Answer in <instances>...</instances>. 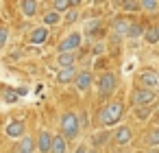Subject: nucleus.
Instances as JSON below:
<instances>
[{"instance_id": "37", "label": "nucleus", "mask_w": 159, "mask_h": 153, "mask_svg": "<svg viewBox=\"0 0 159 153\" xmlns=\"http://www.w3.org/2000/svg\"><path fill=\"white\" fill-rule=\"evenodd\" d=\"M157 96H159V85H157Z\"/></svg>"}, {"instance_id": "16", "label": "nucleus", "mask_w": 159, "mask_h": 153, "mask_svg": "<svg viewBox=\"0 0 159 153\" xmlns=\"http://www.w3.org/2000/svg\"><path fill=\"white\" fill-rule=\"evenodd\" d=\"M76 59H79V55H74V53H59L57 55V66L59 68H70V66H76Z\"/></svg>"}, {"instance_id": "10", "label": "nucleus", "mask_w": 159, "mask_h": 153, "mask_svg": "<svg viewBox=\"0 0 159 153\" xmlns=\"http://www.w3.org/2000/svg\"><path fill=\"white\" fill-rule=\"evenodd\" d=\"M76 74H79L76 66H70V68H59V72H57V83H61V85H70V83H74Z\"/></svg>"}, {"instance_id": "6", "label": "nucleus", "mask_w": 159, "mask_h": 153, "mask_svg": "<svg viewBox=\"0 0 159 153\" xmlns=\"http://www.w3.org/2000/svg\"><path fill=\"white\" fill-rule=\"evenodd\" d=\"M94 85V74H92V70H79V74H76V79H74V88L81 92V94H85V92H89V88Z\"/></svg>"}, {"instance_id": "27", "label": "nucleus", "mask_w": 159, "mask_h": 153, "mask_svg": "<svg viewBox=\"0 0 159 153\" xmlns=\"http://www.w3.org/2000/svg\"><path fill=\"white\" fill-rule=\"evenodd\" d=\"M122 11L135 13V11H139V2H135V0H122Z\"/></svg>"}, {"instance_id": "29", "label": "nucleus", "mask_w": 159, "mask_h": 153, "mask_svg": "<svg viewBox=\"0 0 159 153\" xmlns=\"http://www.w3.org/2000/svg\"><path fill=\"white\" fill-rule=\"evenodd\" d=\"M7 42H9V31L2 26V29H0V48H5Z\"/></svg>"}, {"instance_id": "12", "label": "nucleus", "mask_w": 159, "mask_h": 153, "mask_svg": "<svg viewBox=\"0 0 159 153\" xmlns=\"http://www.w3.org/2000/svg\"><path fill=\"white\" fill-rule=\"evenodd\" d=\"M24 131H26L24 120H11V122L7 125V129H5V133H7L9 138H16V140H20V138L24 136Z\"/></svg>"}, {"instance_id": "7", "label": "nucleus", "mask_w": 159, "mask_h": 153, "mask_svg": "<svg viewBox=\"0 0 159 153\" xmlns=\"http://www.w3.org/2000/svg\"><path fill=\"white\" fill-rule=\"evenodd\" d=\"M129 26H131V20L126 18V16H118V18H113V22H111V33H113V37H126V33H129Z\"/></svg>"}, {"instance_id": "35", "label": "nucleus", "mask_w": 159, "mask_h": 153, "mask_svg": "<svg viewBox=\"0 0 159 153\" xmlns=\"http://www.w3.org/2000/svg\"><path fill=\"white\" fill-rule=\"evenodd\" d=\"M87 153H98V151L96 149H87Z\"/></svg>"}, {"instance_id": "32", "label": "nucleus", "mask_w": 159, "mask_h": 153, "mask_svg": "<svg viewBox=\"0 0 159 153\" xmlns=\"http://www.w3.org/2000/svg\"><path fill=\"white\" fill-rule=\"evenodd\" d=\"M79 122H81V129H85V127H87V114H85V112H81V114H79Z\"/></svg>"}, {"instance_id": "25", "label": "nucleus", "mask_w": 159, "mask_h": 153, "mask_svg": "<svg viewBox=\"0 0 159 153\" xmlns=\"http://www.w3.org/2000/svg\"><path fill=\"white\" fill-rule=\"evenodd\" d=\"M98 29H100V20H98V18H94V20H89V22L85 24V35H87V37H92Z\"/></svg>"}, {"instance_id": "26", "label": "nucleus", "mask_w": 159, "mask_h": 153, "mask_svg": "<svg viewBox=\"0 0 159 153\" xmlns=\"http://www.w3.org/2000/svg\"><path fill=\"white\" fill-rule=\"evenodd\" d=\"M52 9L55 11H59L61 16L70 9V0H52Z\"/></svg>"}, {"instance_id": "8", "label": "nucleus", "mask_w": 159, "mask_h": 153, "mask_svg": "<svg viewBox=\"0 0 159 153\" xmlns=\"http://www.w3.org/2000/svg\"><path fill=\"white\" fill-rule=\"evenodd\" d=\"M48 37H50V29L48 26H35L31 33H29V42L33 44V46H44L46 42H48Z\"/></svg>"}, {"instance_id": "39", "label": "nucleus", "mask_w": 159, "mask_h": 153, "mask_svg": "<svg viewBox=\"0 0 159 153\" xmlns=\"http://www.w3.org/2000/svg\"><path fill=\"white\" fill-rule=\"evenodd\" d=\"M96 2H100V0H96Z\"/></svg>"}, {"instance_id": "3", "label": "nucleus", "mask_w": 159, "mask_h": 153, "mask_svg": "<svg viewBox=\"0 0 159 153\" xmlns=\"http://www.w3.org/2000/svg\"><path fill=\"white\" fill-rule=\"evenodd\" d=\"M96 90H98V96H111L116 90H118V77L113 72H102L98 79H96Z\"/></svg>"}, {"instance_id": "13", "label": "nucleus", "mask_w": 159, "mask_h": 153, "mask_svg": "<svg viewBox=\"0 0 159 153\" xmlns=\"http://www.w3.org/2000/svg\"><path fill=\"white\" fill-rule=\"evenodd\" d=\"M20 11L24 18H35L39 11V2L37 0H20Z\"/></svg>"}, {"instance_id": "40", "label": "nucleus", "mask_w": 159, "mask_h": 153, "mask_svg": "<svg viewBox=\"0 0 159 153\" xmlns=\"http://www.w3.org/2000/svg\"><path fill=\"white\" fill-rule=\"evenodd\" d=\"M116 153H118V151H116Z\"/></svg>"}, {"instance_id": "5", "label": "nucleus", "mask_w": 159, "mask_h": 153, "mask_svg": "<svg viewBox=\"0 0 159 153\" xmlns=\"http://www.w3.org/2000/svg\"><path fill=\"white\" fill-rule=\"evenodd\" d=\"M155 98H157V92H155L152 88H137V90H133V94H131V101H133L135 107L150 105Z\"/></svg>"}, {"instance_id": "34", "label": "nucleus", "mask_w": 159, "mask_h": 153, "mask_svg": "<svg viewBox=\"0 0 159 153\" xmlns=\"http://www.w3.org/2000/svg\"><path fill=\"white\" fill-rule=\"evenodd\" d=\"M74 153H87V146L85 144H81V146H76V151Z\"/></svg>"}, {"instance_id": "18", "label": "nucleus", "mask_w": 159, "mask_h": 153, "mask_svg": "<svg viewBox=\"0 0 159 153\" xmlns=\"http://www.w3.org/2000/svg\"><path fill=\"white\" fill-rule=\"evenodd\" d=\"M35 151V140L29 136H22L18 140V153H33Z\"/></svg>"}, {"instance_id": "24", "label": "nucleus", "mask_w": 159, "mask_h": 153, "mask_svg": "<svg viewBox=\"0 0 159 153\" xmlns=\"http://www.w3.org/2000/svg\"><path fill=\"white\" fill-rule=\"evenodd\" d=\"M79 16H81L79 9H72V7H70V9L63 13V22H66V24H74V22L79 20Z\"/></svg>"}, {"instance_id": "19", "label": "nucleus", "mask_w": 159, "mask_h": 153, "mask_svg": "<svg viewBox=\"0 0 159 153\" xmlns=\"http://www.w3.org/2000/svg\"><path fill=\"white\" fill-rule=\"evenodd\" d=\"M126 37H129V40H139V37H144V26H142L139 22H131Z\"/></svg>"}, {"instance_id": "23", "label": "nucleus", "mask_w": 159, "mask_h": 153, "mask_svg": "<svg viewBox=\"0 0 159 153\" xmlns=\"http://www.w3.org/2000/svg\"><path fill=\"white\" fill-rule=\"evenodd\" d=\"M144 40L148 44H157L159 42V24L152 26V29H148V31H144Z\"/></svg>"}, {"instance_id": "30", "label": "nucleus", "mask_w": 159, "mask_h": 153, "mask_svg": "<svg viewBox=\"0 0 159 153\" xmlns=\"http://www.w3.org/2000/svg\"><path fill=\"white\" fill-rule=\"evenodd\" d=\"M5 101H7V103L18 101V90H7V92H5Z\"/></svg>"}, {"instance_id": "33", "label": "nucleus", "mask_w": 159, "mask_h": 153, "mask_svg": "<svg viewBox=\"0 0 159 153\" xmlns=\"http://www.w3.org/2000/svg\"><path fill=\"white\" fill-rule=\"evenodd\" d=\"M81 2H83V0H70V7H72V9H79Z\"/></svg>"}, {"instance_id": "11", "label": "nucleus", "mask_w": 159, "mask_h": 153, "mask_svg": "<svg viewBox=\"0 0 159 153\" xmlns=\"http://www.w3.org/2000/svg\"><path fill=\"white\" fill-rule=\"evenodd\" d=\"M113 142L118 144V146H126L129 142H131V138H133V133H131V129L126 127V125H122V127H118L116 131H113Z\"/></svg>"}, {"instance_id": "22", "label": "nucleus", "mask_w": 159, "mask_h": 153, "mask_svg": "<svg viewBox=\"0 0 159 153\" xmlns=\"http://www.w3.org/2000/svg\"><path fill=\"white\" fill-rule=\"evenodd\" d=\"M146 144L148 146H159V127H155V129H150L148 133H146Z\"/></svg>"}, {"instance_id": "15", "label": "nucleus", "mask_w": 159, "mask_h": 153, "mask_svg": "<svg viewBox=\"0 0 159 153\" xmlns=\"http://www.w3.org/2000/svg\"><path fill=\"white\" fill-rule=\"evenodd\" d=\"M42 22H44V26H48V29L52 26V29H55V26H59V24L63 22V16H61L59 11H55V9H50V11H46V13H44V18H42Z\"/></svg>"}, {"instance_id": "14", "label": "nucleus", "mask_w": 159, "mask_h": 153, "mask_svg": "<svg viewBox=\"0 0 159 153\" xmlns=\"http://www.w3.org/2000/svg\"><path fill=\"white\" fill-rule=\"evenodd\" d=\"M50 142H52V133L50 131H46V129H42L39 131V136H37V151L39 153H50Z\"/></svg>"}, {"instance_id": "17", "label": "nucleus", "mask_w": 159, "mask_h": 153, "mask_svg": "<svg viewBox=\"0 0 159 153\" xmlns=\"http://www.w3.org/2000/svg\"><path fill=\"white\" fill-rule=\"evenodd\" d=\"M66 149H68V140L61 133H55L50 142V153H66Z\"/></svg>"}, {"instance_id": "31", "label": "nucleus", "mask_w": 159, "mask_h": 153, "mask_svg": "<svg viewBox=\"0 0 159 153\" xmlns=\"http://www.w3.org/2000/svg\"><path fill=\"white\" fill-rule=\"evenodd\" d=\"M102 50H105V42H98V44H96V46H94V50H92V53H94V55H96V57H98V55H100V53H102Z\"/></svg>"}, {"instance_id": "28", "label": "nucleus", "mask_w": 159, "mask_h": 153, "mask_svg": "<svg viewBox=\"0 0 159 153\" xmlns=\"http://www.w3.org/2000/svg\"><path fill=\"white\" fill-rule=\"evenodd\" d=\"M150 112H152V109H150V107H146V105H144V107H135V116H137L139 120H146Z\"/></svg>"}, {"instance_id": "2", "label": "nucleus", "mask_w": 159, "mask_h": 153, "mask_svg": "<svg viewBox=\"0 0 159 153\" xmlns=\"http://www.w3.org/2000/svg\"><path fill=\"white\" fill-rule=\"evenodd\" d=\"M59 129H61V136L66 140H74L81 131V122H79V114L74 112H63L61 118H59Z\"/></svg>"}, {"instance_id": "38", "label": "nucleus", "mask_w": 159, "mask_h": 153, "mask_svg": "<svg viewBox=\"0 0 159 153\" xmlns=\"http://www.w3.org/2000/svg\"><path fill=\"white\" fill-rule=\"evenodd\" d=\"M135 153H142V151H135Z\"/></svg>"}, {"instance_id": "36", "label": "nucleus", "mask_w": 159, "mask_h": 153, "mask_svg": "<svg viewBox=\"0 0 159 153\" xmlns=\"http://www.w3.org/2000/svg\"><path fill=\"white\" fill-rule=\"evenodd\" d=\"M155 114H157V118H159V107H157V112H155Z\"/></svg>"}, {"instance_id": "1", "label": "nucleus", "mask_w": 159, "mask_h": 153, "mask_svg": "<svg viewBox=\"0 0 159 153\" xmlns=\"http://www.w3.org/2000/svg\"><path fill=\"white\" fill-rule=\"evenodd\" d=\"M122 114H124V103L122 101H111L105 107H100V112H98V125H102L105 129L113 127V125L120 122Z\"/></svg>"}, {"instance_id": "9", "label": "nucleus", "mask_w": 159, "mask_h": 153, "mask_svg": "<svg viewBox=\"0 0 159 153\" xmlns=\"http://www.w3.org/2000/svg\"><path fill=\"white\" fill-rule=\"evenodd\" d=\"M139 85L142 88H157L159 85V70L146 68L139 72Z\"/></svg>"}, {"instance_id": "4", "label": "nucleus", "mask_w": 159, "mask_h": 153, "mask_svg": "<svg viewBox=\"0 0 159 153\" xmlns=\"http://www.w3.org/2000/svg\"><path fill=\"white\" fill-rule=\"evenodd\" d=\"M81 44H83V33H68V35L59 42L57 50H59V53H76V50L81 48Z\"/></svg>"}, {"instance_id": "21", "label": "nucleus", "mask_w": 159, "mask_h": 153, "mask_svg": "<svg viewBox=\"0 0 159 153\" xmlns=\"http://www.w3.org/2000/svg\"><path fill=\"white\" fill-rule=\"evenodd\" d=\"M107 140H109V131H105V127L92 136V142H94V146H102V144H107Z\"/></svg>"}, {"instance_id": "20", "label": "nucleus", "mask_w": 159, "mask_h": 153, "mask_svg": "<svg viewBox=\"0 0 159 153\" xmlns=\"http://www.w3.org/2000/svg\"><path fill=\"white\" fill-rule=\"evenodd\" d=\"M137 2H139V9L146 13H155L159 9V0H137Z\"/></svg>"}]
</instances>
